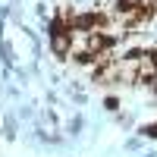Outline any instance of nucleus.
I'll list each match as a JSON object with an SVG mask.
<instances>
[{"mask_svg":"<svg viewBox=\"0 0 157 157\" xmlns=\"http://www.w3.org/2000/svg\"><path fill=\"white\" fill-rule=\"evenodd\" d=\"M151 13H154L151 0H110V3H107V16H110L113 22L126 25V29L141 25Z\"/></svg>","mask_w":157,"mask_h":157,"instance_id":"obj_1","label":"nucleus"},{"mask_svg":"<svg viewBox=\"0 0 157 157\" xmlns=\"http://www.w3.org/2000/svg\"><path fill=\"white\" fill-rule=\"evenodd\" d=\"M50 44H54V50H57L60 57H66L69 50H72V44H75V35H72V29H69L66 16L54 19V25H50Z\"/></svg>","mask_w":157,"mask_h":157,"instance_id":"obj_2","label":"nucleus"},{"mask_svg":"<svg viewBox=\"0 0 157 157\" xmlns=\"http://www.w3.org/2000/svg\"><path fill=\"white\" fill-rule=\"evenodd\" d=\"M138 78H151L157 82V50H148V54H138Z\"/></svg>","mask_w":157,"mask_h":157,"instance_id":"obj_3","label":"nucleus"},{"mask_svg":"<svg viewBox=\"0 0 157 157\" xmlns=\"http://www.w3.org/2000/svg\"><path fill=\"white\" fill-rule=\"evenodd\" d=\"M145 135H157V123H151V126H145Z\"/></svg>","mask_w":157,"mask_h":157,"instance_id":"obj_4","label":"nucleus"},{"mask_svg":"<svg viewBox=\"0 0 157 157\" xmlns=\"http://www.w3.org/2000/svg\"><path fill=\"white\" fill-rule=\"evenodd\" d=\"M154 3H157V0H154Z\"/></svg>","mask_w":157,"mask_h":157,"instance_id":"obj_5","label":"nucleus"}]
</instances>
